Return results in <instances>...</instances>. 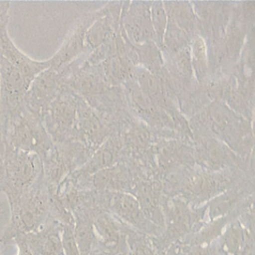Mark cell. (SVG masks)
<instances>
[{"label": "cell", "instance_id": "cell-9", "mask_svg": "<svg viewBox=\"0 0 255 255\" xmlns=\"http://www.w3.org/2000/svg\"><path fill=\"white\" fill-rule=\"evenodd\" d=\"M191 67L198 81H202L207 72V50L203 39L199 36H195L190 48Z\"/></svg>", "mask_w": 255, "mask_h": 255}, {"label": "cell", "instance_id": "cell-2", "mask_svg": "<svg viewBox=\"0 0 255 255\" xmlns=\"http://www.w3.org/2000/svg\"><path fill=\"white\" fill-rule=\"evenodd\" d=\"M51 205L52 194L42 173L32 187L10 205V221L0 236V242L7 244L18 235L28 234L40 228Z\"/></svg>", "mask_w": 255, "mask_h": 255}, {"label": "cell", "instance_id": "cell-16", "mask_svg": "<svg viewBox=\"0 0 255 255\" xmlns=\"http://www.w3.org/2000/svg\"><path fill=\"white\" fill-rule=\"evenodd\" d=\"M242 241H243V235H242L240 226L238 225L232 226L226 232L224 237V245H225L226 251L231 255H236L240 250Z\"/></svg>", "mask_w": 255, "mask_h": 255}, {"label": "cell", "instance_id": "cell-20", "mask_svg": "<svg viewBox=\"0 0 255 255\" xmlns=\"http://www.w3.org/2000/svg\"><path fill=\"white\" fill-rule=\"evenodd\" d=\"M0 193H1V192H0Z\"/></svg>", "mask_w": 255, "mask_h": 255}, {"label": "cell", "instance_id": "cell-17", "mask_svg": "<svg viewBox=\"0 0 255 255\" xmlns=\"http://www.w3.org/2000/svg\"><path fill=\"white\" fill-rule=\"evenodd\" d=\"M175 65L177 70L185 77H190L192 74V67H191V59H190V48L184 47L183 49L179 50L174 54Z\"/></svg>", "mask_w": 255, "mask_h": 255}, {"label": "cell", "instance_id": "cell-8", "mask_svg": "<svg viewBox=\"0 0 255 255\" xmlns=\"http://www.w3.org/2000/svg\"><path fill=\"white\" fill-rule=\"evenodd\" d=\"M116 212L128 221L139 225L143 222V213L136 199L128 194H118L112 203Z\"/></svg>", "mask_w": 255, "mask_h": 255}, {"label": "cell", "instance_id": "cell-5", "mask_svg": "<svg viewBox=\"0 0 255 255\" xmlns=\"http://www.w3.org/2000/svg\"><path fill=\"white\" fill-rule=\"evenodd\" d=\"M8 22L9 13L0 17V58L17 68L32 83L41 72L51 66V59L36 61L20 51L9 36Z\"/></svg>", "mask_w": 255, "mask_h": 255}, {"label": "cell", "instance_id": "cell-11", "mask_svg": "<svg viewBox=\"0 0 255 255\" xmlns=\"http://www.w3.org/2000/svg\"><path fill=\"white\" fill-rule=\"evenodd\" d=\"M186 40V33L183 30H181L170 17L167 16V24L162 40V42H164L165 47L170 52L175 54L184 47H187Z\"/></svg>", "mask_w": 255, "mask_h": 255}, {"label": "cell", "instance_id": "cell-12", "mask_svg": "<svg viewBox=\"0 0 255 255\" xmlns=\"http://www.w3.org/2000/svg\"><path fill=\"white\" fill-rule=\"evenodd\" d=\"M150 20L151 26L154 33V38L162 44L163 35L165 32L167 24V14L165 11L164 3L162 2H153L150 8Z\"/></svg>", "mask_w": 255, "mask_h": 255}, {"label": "cell", "instance_id": "cell-3", "mask_svg": "<svg viewBox=\"0 0 255 255\" xmlns=\"http://www.w3.org/2000/svg\"><path fill=\"white\" fill-rule=\"evenodd\" d=\"M4 146L2 192L5 193L11 205L38 180L43 173V166L37 154Z\"/></svg>", "mask_w": 255, "mask_h": 255}, {"label": "cell", "instance_id": "cell-14", "mask_svg": "<svg viewBox=\"0 0 255 255\" xmlns=\"http://www.w3.org/2000/svg\"><path fill=\"white\" fill-rule=\"evenodd\" d=\"M115 156V151L112 148L105 147L102 150H99L92 160L87 164L86 171L87 172H97L101 169L107 168L113 163Z\"/></svg>", "mask_w": 255, "mask_h": 255}, {"label": "cell", "instance_id": "cell-6", "mask_svg": "<svg viewBox=\"0 0 255 255\" xmlns=\"http://www.w3.org/2000/svg\"><path fill=\"white\" fill-rule=\"evenodd\" d=\"M124 26L128 36L134 43H147L154 38L153 29L150 20V8L144 3H140L135 7H129L128 12L123 17Z\"/></svg>", "mask_w": 255, "mask_h": 255}, {"label": "cell", "instance_id": "cell-4", "mask_svg": "<svg viewBox=\"0 0 255 255\" xmlns=\"http://www.w3.org/2000/svg\"><path fill=\"white\" fill-rule=\"evenodd\" d=\"M31 82L14 66L0 58V115L24 105Z\"/></svg>", "mask_w": 255, "mask_h": 255}, {"label": "cell", "instance_id": "cell-13", "mask_svg": "<svg viewBox=\"0 0 255 255\" xmlns=\"http://www.w3.org/2000/svg\"><path fill=\"white\" fill-rule=\"evenodd\" d=\"M73 236L80 254L81 255L88 254L90 252L93 239H94V233H93V228L91 224L88 221L81 220L77 224L75 228V233Z\"/></svg>", "mask_w": 255, "mask_h": 255}, {"label": "cell", "instance_id": "cell-18", "mask_svg": "<svg viewBox=\"0 0 255 255\" xmlns=\"http://www.w3.org/2000/svg\"><path fill=\"white\" fill-rule=\"evenodd\" d=\"M65 252L67 255H81L77 244L75 242L73 233L70 230H66L63 236V244H62Z\"/></svg>", "mask_w": 255, "mask_h": 255}, {"label": "cell", "instance_id": "cell-1", "mask_svg": "<svg viewBox=\"0 0 255 255\" xmlns=\"http://www.w3.org/2000/svg\"><path fill=\"white\" fill-rule=\"evenodd\" d=\"M0 131L4 145L35 153L41 159L53 147L40 116L25 104L10 113L0 115Z\"/></svg>", "mask_w": 255, "mask_h": 255}, {"label": "cell", "instance_id": "cell-7", "mask_svg": "<svg viewBox=\"0 0 255 255\" xmlns=\"http://www.w3.org/2000/svg\"><path fill=\"white\" fill-rule=\"evenodd\" d=\"M115 16L109 14H101L87 29L85 34L86 45L96 48L104 43L113 33Z\"/></svg>", "mask_w": 255, "mask_h": 255}, {"label": "cell", "instance_id": "cell-19", "mask_svg": "<svg viewBox=\"0 0 255 255\" xmlns=\"http://www.w3.org/2000/svg\"><path fill=\"white\" fill-rule=\"evenodd\" d=\"M5 146L3 139H0V192H2V177H3V165H4Z\"/></svg>", "mask_w": 255, "mask_h": 255}, {"label": "cell", "instance_id": "cell-10", "mask_svg": "<svg viewBox=\"0 0 255 255\" xmlns=\"http://www.w3.org/2000/svg\"><path fill=\"white\" fill-rule=\"evenodd\" d=\"M168 4L171 5V7L165 8L167 16L170 17L185 33L188 30H191L194 23V16L189 4L186 2H173Z\"/></svg>", "mask_w": 255, "mask_h": 255}, {"label": "cell", "instance_id": "cell-15", "mask_svg": "<svg viewBox=\"0 0 255 255\" xmlns=\"http://www.w3.org/2000/svg\"><path fill=\"white\" fill-rule=\"evenodd\" d=\"M97 227L99 232L103 236L104 240L109 244H116L119 240V232L116 225L107 216H101L97 221Z\"/></svg>", "mask_w": 255, "mask_h": 255}]
</instances>
